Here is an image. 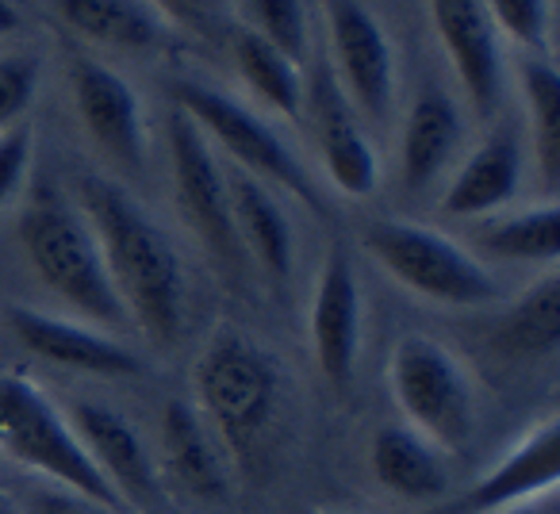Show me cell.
<instances>
[{
    "label": "cell",
    "mask_w": 560,
    "mask_h": 514,
    "mask_svg": "<svg viewBox=\"0 0 560 514\" xmlns=\"http://www.w3.org/2000/svg\"><path fill=\"white\" fill-rule=\"evenodd\" d=\"M35 154V131L27 119L12 124L9 131H0V208L24 188L27 170H32Z\"/></svg>",
    "instance_id": "30"
},
{
    "label": "cell",
    "mask_w": 560,
    "mask_h": 514,
    "mask_svg": "<svg viewBox=\"0 0 560 514\" xmlns=\"http://www.w3.org/2000/svg\"><path fill=\"white\" fill-rule=\"evenodd\" d=\"M560 342V281L557 273L534 281L506 312L499 346L514 358H545Z\"/></svg>",
    "instance_id": "26"
},
{
    "label": "cell",
    "mask_w": 560,
    "mask_h": 514,
    "mask_svg": "<svg viewBox=\"0 0 560 514\" xmlns=\"http://www.w3.org/2000/svg\"><path fill=\"white\" fill-rule=\"evenodd\" d=\"M491 257L503 261H529V266H552L560 254V208L557 200L534 203V208L495 215L476 234Z\"/></svg>",
    "instance_id": "24"
},
{
    "label": "cell",
    "mask_w": 560,
    "mask_h": 514,
    "mask_svg": "<svg viewBox=\"0 0 560 514\" xmlns=\"http://www.w3.org/2000/svg\"><path fill=\"white\" fill-rule=\"evenodd\" d=\"M20 12H16V4L12 0H0V39H9L12 32H20Z\"/></svg>",
    "instance_id": "32"
},
{
    "label": "cell",
    "mask_w": 560,
    "mask_h": 514,
    "mask_svg": "<svg viewBox=\"0 0 560 514\" xmlns=\"http://www.w3.org/2000/svg\"><path fill=\"white\" fill-rule=\"evenodd\" d=\"M522 96H526L529 116V142H534V162L545 188L557 192L560 185V73L549 58L529 55L518 66Z\"/></svg>",
    "instance_id": "25"
},
{
    "label": "cell",
    "mask_w": 560,
    "mask_h": 514,
    "mask_svg": "<svg viewBox=\"0 0 560 514\" xmlns=\"http://www.w3.org/2000/svg\"><path fill=\"white\" fill-rule=\"evenodd\" d=\"M234 70L246 81V89L265 104L269 112H277L280 119H300L307 104L304 73L289 55H280L277 47H269L265 39L249 32H238L231 43Z\"/></svg>",
    "instance_id": "23"
},
{
    "label": "cell",
    "mask_w": 560,
    "mask_h": 514,
    "mask_svg": "<svg viewBox=\"0 0 560 514\" xmlns=\"http://www.w3.org/2000/svg\"><path fill=\"white\" fill-rule=\"evenodd\" d=\"M20 246L32 261L35 277L70 307L73 315L96 327H127V312L104 266L96 234L78 203L58 188L39 185L20 211Z\"/></svg>",
    "instance_id": "2"
},
{
    "label": "cell",
    "mask_w": 560,
    "mask_h": 514,
    "mask_svg": "<svg viewBox=\"0 0 560 514\" xmlns=\"http://www.w3.org/2000/svg\"><path fill=\"white\" fill-rule=\"evenodd\" d=\"M560 483V427L557 419H545L491 468L476 480L465 495V511L488 514L506 511L514 503H526L537 495H552Z\"/></svg>",
    "instance_id": "16"
},
{
    "label": "cell",
    "mask_w": 560,
    "mask_h": 514,
    "mask_svg": "<svg viewBox=\"0 0 560 514\" xmlns=\"http://www.w3.org/2000/svg\"><path fill=\"white\" fill-rule=\"evenodd\" d=\"M203 427L231 457L246 460L269 434L280 407V369L242 330H215L192 369Z\"/></svg>",
    "instance_id": "3"
},
{
    "label": "cell",
    "mask_w": 560,
    "mask_h": 514,
    "mask_svg": "<svg viewBox=\"0 0 560 514\" xmlns=\"http://www.w3.org/2000/svg\"><path fill=\"white\" fill-rule=\"evenodd\" d=\"M373 261L407 292L445 307H480L499 296V281L480 257L434 226L373 219L361 234Z\"/></svg>",
    "instance_id": "6"
},
{
    "label": "cell",
    "mask_w": 560,
    "mask_h": 514,
    "mask_svg": "<svg viewBox=\"0 0 560 514\" xmlns=\"http://www.w3.org/2000/svg\"><path fill=\"white\" fill-rule=\"evenodd\" d=\"M460 135H465V124H460V112L450 101V93L427 89L411 104L404 119V139H399V173L411 192L434 185L450 170L460 150Z\"/></svg>",
    "instance_id": "20"
},
{
    "label": "cell",
    "mask_w": 560,
    "mask_h": 514,
    "mask_svg": "<svg viewBox=\"0 0 560 514\" xmlns=\"http://www.w3.org/2000/svg\"><path fill=\"white\" fill-rule=\"evenodd\" d=\"M4 319H9L12 335H16V342L24 350L50 361V365L73 369V373H85V376H108V381L142 373L139 353L78 319L35 312V307H9Z\"/></svg>",
    "instance_id": "14"
},
{
    "label": "cell",
    "mask_w": 560,
    "mask_h": 514,
    "mask_svg": "<svg viewBox=\"0 0 560 514\" xmlns=\"http://www.w3.org/2000/svg\"><path fill=\"white\" fill-rule=\"evenodd\" d=\"M430 20L465 96L491 116L503 101V47L483 0H430Z\"/></svg>",
    "instance_id": "13"
},
{
    "label": "cell",
    "mask_w": 560,
    "mask_h": 514,
    "mask_svg": "<svg viewBox=\"0 0 560 514\" xmlns=\"http://www.w3.org/2000/svg\"><path fill=\"white\" fill-rule=\"evenodd\" d=\"M0 457L47 476L62 491H78V495L96 499L104 506L127 511L85 453L81 437L73 434L62 407L39 384L16 373H0Z\"/></svg>",
    "instance_id": "4"
},
{
    "label": "cell",
    "mask_w": 560,
    "mask_h": 514,
    "mask_svg": "<svg viewBox=\"0 0 560 514\" xmlns=\"http://www.w3.org/2000/svg\"><path fill=\"white\" fill-rule=\"evenodd\" d=\"M491 24L499 35H506L518 47L541 55L549 43V24H552V4L549 0H483Z\"/></svg>",
    "instance_id": "28"
},
{
    "label": "cell",
    "mask_w": 560,
    "mask_h": 514,
    "mask_svg": "<svg viewBox=\"0 0 560 514\" xmlns=\"http://www.w3.org/2000/svg\"><path fill=\"white\" fill-rule=\"evenodd\" d=\"M369 465L384 491L407 503H430L450 488V465L430 437L411 427H381L369 445Z\"/></svg>",
    "instance_id": "21"
},
{
    "label": "cell",
    "mask_w": 560,
    "mask_h": 514,
    "mask_svg": "<svg viewBox=\"0 0 560 514\" xmlns=\"http://www.w3.org/2000/svg\"><path fill=\"white\" fill-rule=\"evenodd\" d=\"M388 388L407 427L419 430L438 449L460 453L472 445L480 399L465 361L430 335H404L392 346Z\"/></svg>",
    "instance_id": "5"
},
{
    "label": "cell",
    "mask_w": 560,
    "mask_h": 514,
    "mask_svg": "<svg viewBox=\"0 0 560 514\" xmlns=\"http://www.w3.org/2000/svg\"><path fill=\"white\" fill-rule=\"evenodd\" d=\"M315 116V131H319V150L323 165L330 173V185L342 196H373L381 185V157H376L369 135L361 131L358 112L350 108V101L342 96L338 81L330 73H319L307 93Z\"/></svg>",
    "instance_id": "15"
},
{
    "label": "cell",
    "mask_w": 560,
    "mask_h": 514,
    "mask_svg": "<svg viewBox=\"0 0 560 514\" xmlns=\"http://www.w3.org/2000/svg\"><path fill=\"white\" fill-rule=\"evenodd\" d=\"M234 9H238L242 32L257 35L296 66H304L307 47H312L304 0H234Z\"/></svg>",
    "instance_id": "27"
},
{
    "label": "cell",
    "mask_w": 560,
    "mask_h": 514,
    "mask_svg": "<svg viewBox=\"0 0 560 514\" xmlns=\"http://www.w3.org/2000/svg\"><path fill=\"white\" fill-rule=\"evenodd\" d=\"M173 96H177V112H185V116L200 127L203 139L223 147L242 173L257 177L261 185L284 188V192L296 196L304 208L323 215V196H319V188H315V180L307 177L296 150L280 139L277 127L265 124L254 108H246V104L234 101V96L219 93V89L200 85V81H177Z\"/></svg>",
    "instance_id": "7"
},
{
    "label": "cell",
    "mask_w": 560,
    "mask_h": 514,
    "mask_svg": "<svg viewBox=\"0 0 560 514\" xmlns=\"http://www.w3.org/2000/svg\"><path fill=\"white\" fill-rule=\"evenodd\" d=\"M0 514H24V506H20L16 499H9L4 491H0Z\"/></svg>",
    "instance_id": "35"
},
{
    "label": "cell",
    "mask_w": 560,
    "mask_h": 514,
    "mask_svg": "<svg viewBox=\"0 0 560 514\" xmlns=\"http://www.w3.org/2000/svg\"><path fill=\"white\" fill-rule=\"evenodd\" d=\"M70 93L89 139L112 162L139 170L147 157V116H142L139 93L131 89V81L96 58H73Z\"/></svg>",
    "instance_id": "11"
},
{
    "label": "cell",
    "mask_w": 560,
    "mask_h": 514,
    "mask_svg": "<svg viewBox=\"0 0 560 514\" xmlns=\"http://www.w3.org/2000/svg\"><path fill=\"white\" fill-rule=\"evenodd\" d=\"M223 177L242 254H254V261L265 273L284 281L292 273V261H296V234H292V223L284 215V208H280V200L272 196L269 185L242 173L238 165L223 170Z\"/></svg>",
    "instance_id": "18"
},
{
    "label": "cell",
    "mask_w": 560,
    "mask_h": 514,
    "mask_svg": "<svg viewBox=\"0 0 560 514\" xmlns=\"http://www.w3.org/2000/svg\"><path fill=\"white\" fill-rule=\"evenodd\" d=\"M361 284L342 246L327 254L312 296V350L323 381L350 388L361 358Z\"/></svg>",
    "instance_id": "12"
},
{
    "label": "cell",
    "mask_w": 560,
    "mask_h": 514,
    "mask_svg": "<svg viewBox=\"0 0 560 514\" xmlns=\"http://www.w3.org/2000/svg\"><path fill=\"white\" fill-rule=\"evenodd\" d=\"M158 468L177 483L180 491L196 499H226L231 476L226 460L219 453V442L196 407L170 404L162 411V430H158Z\"/></svg>",
    "instance_id": "17"
},
{
    "label": "cell",
    "mask_w": 560,
    "mask_h": 514,
    "mask_svg": "<svg viewBox=\"0 0 560 514\" xmlns=\"http://www.w3.org/2000/svg\"><path fill=\"white\" fill-rule=\"evenodd\" d=\"M170 165L173 185H177V203L185 211L192 234L203 242V249L215 257L219 266L238 273L246 254H242V242L234 234L223 165L215 162L211 142L203 139L200 127L185 112L170 116Z\"/></svg>",
    "instance_id": "9"
},
{
    "label": "cell",
    "mask_w": 560,
    "mask_h": 514,
    "mask_svg": "<svg viewBox=\"0 0 560 514\" xmlns=\"http://www.w3.org/2000/svg\"><path fill=\"white\" fill-rule=\"evenodd\" d=\"M66 419L127 511L150 514L162 506L165 491L158 460L127 414L101 404H73Z\"/></svg>",
    "instance_id": "10"
},
{
    "label": "cell",
    "mask_w": 560,
    "mask_h": 514,
    "mask_svg": "<svg viewBox=\"0 0 560 514\" xmlns=\"http://www.w3.org/2000/svg\"><path fill=\"white\" fill-rule=\"evenodd\" d=\"M330 32V78L358 116L388 119L396 104V47L365 0H323Z\"/></svg>",
    "instance_id": "8"
},
{
    "label": "cell",
    "mask_w": 560,
    "mask_h": 514,
    "mask_svg": "<svg viewBox=\"0 0 560 514\" xmlns=\"http://www.w3.org/2000/svg\"><path fill=\"white\" fill-rule=\"evenodd\" d=\"M522 188V142L511 131H495L460 162L442 208L457 219H483L518 196Z\"/></svg>",
    "instance_id": "19"
},
{
    "label": "cell",
    "mask_w": 560,
    "mask_h": 514,
    "mask_svg": "<svg viewBox=\"0 0 560 514\" xmlns=\"http://www.w3.org/2000/svg\"><path fill=\"white\" fill-rule=\"evenodd\" d=\"M158 9L162 12H180V16H185V12H196L203 4V0H154Z\"/></svg>",
    "instance_id": "34"
},
{
    "label": "cell",
    "mask_w": 560,
    "mask_h": 514,
    "mask_svg": "<svg viewBox=\"0 0 560 514\" xmlns=\"http://www.w3.org/2000/svg\"><path fill=\"white\" fill-rule=\"evenodd\" d=\"M24 514H127V511H116V506H104L96 499L78 495V491L58 488V491H35Z\"/></svg>",
    "instance_id": "31"
},
{
    "label": "cell",
    "mask_w": 560,
    "mask_h": 514,
    "mask_svg": "<svg viewBox=\"0 0 560 514\" xmlns=\"http://www.w3.org/2000/svg\"><path fill=\"white\" fill-rule=\"evenodd\" d=\"M499 514H557V503H552V495H549V503H534V499H526V503H514Z\"/></svg>",
    "instance_id": "33"
},
{
    "label": "cell",
    "mask_w": 560,
    "mask_h": 514,
    "mask_svg": "<svg viewBox=\"0 0 560 514\" xmlns=\"http://www.w3.org/2000/svg\"><path fill=\"white\" fill-rule=\"evenodd\" d=\"M39 93V58L32 55H0V131L27 116Z\"/></svg>",
    "instance_id": "29"
},
{
    "label": "cell",
    "mask_w": 560,
    "mask_h": 514,
    "mask_svg": "<svg viewBox=\"0 0 560 514\" xmlns=\"http://www.w3.org/2000/svg\"><path fill=\"white\" fill-rule=\"evenodd\" d=\"M50 9L73 35L112 50H154L170 32L154 0H50Z\"/></svg>",
    "instance_id": "22"
},
{
    "label": "cell",
    "mask_w": 560,
    "mask_h": 514,
    "mask_svg": "<svg viewBox=\"0 0 560 514\" xmlns=\"http://www.w3.org/2000/svg\"><path fill=\"white\" fill-rule=\"evenodd\" d=\"M78 208L93 226L127 319L150 342H177L185 330L188 284L180 254L162 223L124 185L101 173H85L78 180Z\"/></svg>",
    "instance_id": "1"
}]
</instances>
